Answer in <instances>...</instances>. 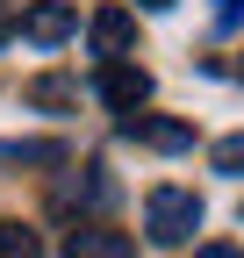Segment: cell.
I'll use <instances>...</instances> for the list:
<instances>
[{"label": "cell", "mask_w": 244, "mask_h": 258, "mask_svg": "<svg viewBox=\"0 0 244 258\" xmlns=\"http://www.w3.org/2000/svg\"><path fill=\"white\" fill-rule=\"evenodd\" d=\"M0 258H43L36 230H29V222H0Z\"/></svg>", "instance_id": "cell-9"}, {"label": "cell", "mask_w": 244, "mask_h": 258, "mask_svg": "<svg viewBox=\"0 0 244 258\" xmlns=\"http://www.w3.org/2000/svg\"><path fill=\"white\" fill-rule=\"evenodd\" d=\"M144 230H151V244H187L201 230V194L194 186H151L144 194Z\"/></svg>", "instance_id": "cell-1"}, {"label": "cell", "mask_w": 244, "mask_h": 258, "mask_svg": "<svg viewBox=\"0 0 244 258\" xmlns=\"http://www.w3.org/2000/svg\"><path fill=\"white\" fill-rule=\"evenodd\" d=\"M216 22H223V29H237V22H244V0H223V8H216Z\"/></svg>", "instance_id": "cell-12"}, {"label": "cell", "mask_w": 244, "mask_h": 258, "mask_svg": "<svg viewBox=\"0 0 244 258\" xmlns=\"http://www.w3.org/2000/svg\"><path fill=\"white\" fill-rule=\"evenodd\" d=\"M0 165H65V144H0Z\"/></svg>", "instance_id": "cell-7"}, {"label": "cell", "mask_w": 244, "mask_h": 258, "mask_svg": "<svg viewBox=\"0 0 244 258\" xmlns=\"http://www.w3.org/2000/svg\"><path fill=\"white\" fill-rule=\"evenodd\" d=\"M122 137H137L151 151H194V122H179V115H122Z\"/></svg>", "instance_id": "cell-3"}, {"label": "cell", "mask_w": 244, "mask_h": 258, "mask_svg": "<svg viewBox=\"0 0 244 258\" xmlns=\"http://www.w3.org/2000/svg\"><path fill=\"white\" fill-rule=\"evenodd\" d=\"M8 36H22V15H15V8H0V43H8Z\"/></svg>", "instance_id": "cell-13"}, {"label": "cell", "mask_w": 244, "mask_h": 258, "mask_svg": "<svg viewBox=\"0 0 244 258\" xmlns=\"http://www.w3.org/2000/svg\"><path fill=\"white\" fill-rule=\"evenodd\" d=\"M208 158H216V172H237V179H244V129H237V137H223Z\"/></svg>", "instance_id": "cell-11"}, {"label": "cell", "mask_w": 244, "mask_h": 258, "mask_svg": "<svg viewBox=\"0 0 244 258\" xmlns=\"http://www.w3.org/2000/svg\"><path fill=\"white\" fill-rule=\"evenodd\" d=\"M57 201H108V179H101V165H86V179H65V186H57Z\"/></svg>", "instance_id": "cell-10"}, {"label": "cell", "mask_w": 244, "mask_h": 258, "mask_svg": "<svg viewBox=\"0 0 244 258\" xmlns=\"http://www.w3.org/2000/svg\"><path fill=\"white\" fill-rule=\"evenodd\" d=\"M29 101H36V108H72V101H79V86L50 72V79H29Z\"/></svg>", "instance_id": "cell-8"}, {"label": "cell", "mask_w": 244, "mask_h": 258, "mask_svg": "<svg viewBox=\"0 0 244 258\" xmlns=\"http://www.w3.org/2000/svg\"><path fill=\"white\" fill-rule=\"evenodd\" d=\"M72 29H79V8H72V0H29V8H22V36L29 43H65Z\"/></svg>", "instance_id": "cell-4"}, {"label": "cell", "mask_w": 244, "mask_h": 258, "mask_svg": "<svg viewBox=\"0 0 244 258\" xmlns=\"http://www.w3.org/2000/svg\"><path fill=\"white\" fill-rule=\"evenodd\" d=\"M86 36H94V50H101V57H122V50H130V36H137V15H130V8H101Z\"/></svg>", "instance_id": "cell-6"}, {"label": "cell", "mask_w": 244, "mask_h": 258, "mask_svg": "<svg viewBox=\"0 0 244 258\" xmlns=\"http://www.w3.org/2000/svg\"><path fill=\"white\" fill-rule=\"evenodd\" d=\"M65 258H137V237L108 230V222H79V230L65 237Z\"/></svg>", "instance_id": "cell-5"}, {"label": "cell", "mask_w": 244, "mask_h": 258, "mask_svg": "<svg viewBox=\"0 0 244 258\" xmlns=\"http://www.w3.org/2000/svg\"><path fill=\"white\" fill-rule=\"evenodd\" d=\"M137 8H151V15H165V8H172V0H137Z\"/></svg>", "instance_id": "cell-15"}, {"label": "cell", "mask_w": 244, "mask_h": 258, "mask_svg": "<svg viewBox=\"0 0 244 258\" xmlns=\"http://www.w3.org/2000/svg\"><path fill=\"white\" fill-rule=\"evenodd\" d=\"M194 258H244V251H237V244H201Z\"/></svg>", "instance_id": "cell-14"}, {"label": "cell", "mask_w": 244, "mask_h": 258, "mask_svg": "<svg viewBox=\"0 0 244 258\" xmlns=\"http://www.w3.org/2000/svg\"><path fill=\"white\" fill-rule=\"evenodd\" d=\"M94 93H101L115 115H137V108L151 101V72L130 64V57H101V64H94Z\"/></svg>", "instance_id": "cell-2"}]
</instances>
